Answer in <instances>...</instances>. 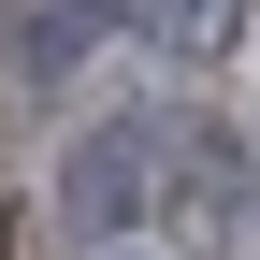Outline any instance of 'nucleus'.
Listing matches in <instances>:
<instances>
[{
  "label": "nucleus",
  "mask_w": 260,
  "mask_h": 260,
  "mask_svg": "<svg viewBox=\"0 0 260 260\" xmlns=\"http://www.w3.org/2000/svg\"><path fill=\"white\" fill-rule=\"evenodd\" d=\"M145 203H174V116H102L58 159V232H145Z\"/></svg>",
  "instance_id": "nucleus-1"
},
{
  "label": "nucleus",
  "mask_w": 260,
  "mask_h": 260,
  "mask_svg": "<svg viewBox=\"0 0 260 260\" xmlns=\"http://www.w3.org/2000/svg\"><path fill=\"white\" fill-rule=\"evenodd\" d=\"M116 15H145V0H29V15H15V73H73Z\"/></svg>",
  "instance_id": "nucleus-2"
},
{
  "label": "nucleus",
  "mask_w": 260,
  "mask_h": 260,
  "mask_svg": "<svg viewBox=\"0 0 260 260\" xmlns=\"http://www.w3.org/2000/svg\"><path fill=\"white\" fill-rule=\"evenodd\" d=\"M130 29H145V44L174 58V73H203V58H232V29H246V0H145Z\"/></svg>",
  "instance_id": "nucleus-3"
},
{
  "label": "nucleus",
  "mask_w": 260,
  "mask_h": 260,
  "mask_svg": "<svg viewBox=\"0 0 260 260\" xmlns=\"http://www.w3.org/2000/svg\"><path fill=\"white\" fill-rule=\"evenodd\" d=\"M174 203H188V217H217V232H232V217H246V159H232V145H203V130H188V145H174Z\"/></svg>",
  "instance_id": "nucleus-4"
},
{
  "label": "nucleus",
  "mask_w": 260,
  "mask_h": 260,
  "mask_svg": "<svg viewBox=\"0 0 260 260\" xmlns=\"http://www.w3.org/2000/svg\"><path fill=\"white\" fill-rule=\"evenodd\" d=\"M102 260H130V246H102Z\"/></svg>",
  "instance_id": "nucleus-5"
}]
</instances>
